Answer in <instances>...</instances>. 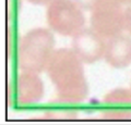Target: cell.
Segmentation results:
<instances>
[{
	"instance_id": "1",
	"label": "cell",
	"mask_w": 131,
	"mask_h": 125,
	"mask_svg": "<svg viewBox=\"0 0 131 125\" xmlns=\"http://www.w3.org/2000/svg\"><path fill=\"white\" fill-rule=\"evenodd\" d=\"M58 98L67 103H80L88 98L89 86L84 63L72 49H57L46 68Z\"/></svg>"
},
{
	"instance_id": "2",
	"label": "cell",
	"mask_w": 131,
	"mask_h": 125,
	"mask_svg": "<svg viewBox=\"0 0 131 125\" xmlns=\"http://www.w3.org/2000/svg\"><path fill=\"white\" fill-rule=\"evenodd\" d=\"M56 51L55 37L48 29H34L23 35L16 49V64L21 72L40 74L46 71Z\"/></svg>"
},
{
	"instance_id": "3",
	"label": "cell",
	"mask_w": 131,
	"mask_h": 125,
	"mask_svg": "<svg viewBox=\"0 0 131 125\" xmlns=\"http://www.w3.org/2000/svg\"><path fill=\"white\" fill-rule=\"evenodd\" d=\"M47 24L54 33L73 37L84 29V11L73 0H54L47 6Z\"/></svg>"
},
{
	"instance_id": "4",
	"label": "cell",
	"mask_w": 131,
	"mask_h": 125,
	"mask_svg": "<svg viewBox=\"0 0 131 125\" xmlns=\"http://www.w3.org/2000/svg\"><path fill=\"white\" fill-rule=\"evenodd\" d=\"M91 29L105 39L126 32L125 8L109 0H100L91 11Z\"/></svg>"
},
{
	"instance_id": "5",
	"label": "cell",
	"mask_w": 131,
	"mask_h": 125,
	"mask_svg": "<svg viewBox=\"0 0 131 125\" xmlns=\"http://www.w3.org/2000/svg\"><path fill=\"white\" fill-rule=\"evenodd\" d=\"M44 83L39 74L21 72L9 86V101L16 107H28L44 97Z\"/></svg>"
},
{
	"instance_id": "6",
	"label": "cell",
	"mask_w": 131,
	"mask_h": 125,
	"mask_svg": "<svg viewBox=\"0 0 131 125\" xmlns=\"http://www.w3.org/2000/svg\"><path fill=\"white\" fill-rule=\"evenodd\" d=\"M105 47L106 39L91 27H84L72 37L71 49L84 64H92L103 59Z\"/></svg>"
},
{
	"instance_id": "7",
	"label": "cell",
	"mask_w": 131,
	"mask_h": 125,
	"mask_svg": "<svg viewBox=\"0 0 131 125\" xmlns=\"http://www.w3.org/2000/svg\"><path fill=\"white\" fill-rule=\"evenodd\" d=\"M102 115L113 121L131 119V89L116 88L109 91L103 100Z\"/></svg>"
},
{
	"instance_id": "8",
	"label": "cell",
	"mask_w": 131,
	"mask_h": 125,
	"mask_svg": "<svg viewBox=\"0 0 131 125\" xmlns=\"http://www.w3.org/2000/svg\"><path fill=\"white\" fill-rule=\"evenodd\" d=\"M104 60L115 68H125L131 64V36L119 34L106 39Z\"/></svg>"
},
{
	"instance_id": "9",
	"label": "cell",
	"mask_w": 131,
	"mask_h": 125,
	"mask_svg": "<svg viewBox=\"0 0 131 125\" xmlns=\"http://www.w3.org/2000/svg\"><path fill=\"white\" fill-rule=\"evenodd\" d=\"M46 116L49 119H56V120H71L77 118V111L72 109H64V108H51L46 111Z\"/></svg>"
},
{
	"instance_id": "10",
	"label": "cell",
	"mask_w": 131,
	"mask_h": 125,
	"mask_svg": "<svg viewBox=\"0 0 131 125\" xmlns=\"http://www.w3.org/2000/svg\"><path fill=\"white\" fill-rule=\"evenodd\" d=\"M83 11H92L100 0H73Z\"/></svg>"
},
{
	"instance_id": "11",
	"label": "cell",
	"mask_w": 131,
	"mask_h": 125,
	"mask_svg": "<svg viewBox=\"0 0 131 125\" xmlns=\"http://www.w3.org/2000/svg\"><path fill=\"white\" fill-rule=\"evenodd\" d=\"M125 27L126 32L131 36V3L125 8Z\"/></svg>"
},
{
	"instance_id": "12",
	"label": "cell",
	"mask_w": 131,
	"mask_h": 125,
	"mask_svg": "<svg viewBox=\"0 0 131 125\" xmlns=\"http://www.w3.org/2000/svg\"><path fill=\"white\" fill-rule=\"evenodd\" d=\"M27 1L33 3V5H37V6H48L54 0H27Z\"/></svg>"
},
{
	"instance_id": "13",
	"label": "cell",
	"mask_w": 131,
	"mask_h": 125,
	"mask_svg": "<svg viewBox=\"0 0 131 125\" xmlns=\"http://www.w3.org/2000/svg\"><path fill=\"white\" fill-rule=\"evenodd\" d=\"M109 1L115 2V3H117V5H120L122 7L128 6L129 3H131V0H109Z\"/></svg>"
},
{
	"instance_id": "14",
	"label": "cell",
	"mask_w": 131,
	"mask_h": 125,
	"mask_svg": "<svg viewBox=\"0 0 131 125\" xmlns=\"http://www.w3.org/2000/svg\"><path fill=\"white\" fill-rule=\"evenodd\" d=\"M130 89H131V87H130Z\"/></svg>"
}]
</instances>
